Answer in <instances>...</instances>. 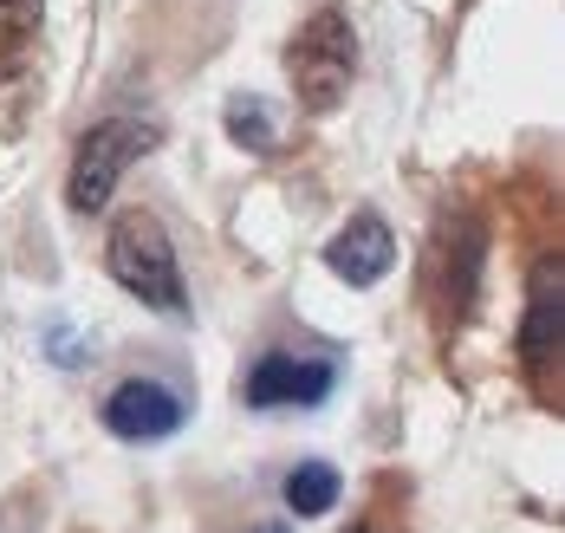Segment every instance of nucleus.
Listing matches in <instances>:
<instances>
[{"label": "nucleus", "mask_w": 565, "mask_h": 533, "mask_svg": "<svg viewBox=\"0 0 565 533\" xmlns=\"http://www.w3.org/2000/svg\"><path fill=\"white\" fill-rule=\"evenodd\" d=\"M105 267H111L117 287L130 299H143L150 312H163V319H182V312H189L182 260H175V247H170V235H163L157 215H143V209L117 215L111 241H105Z\"/></svg>", "instance_id": "f257e3e1"}, {"label": "nucleus", "mask_w": 565, "mask_h": 533, "mask_svg": "<svg viewBox=\"0 0 565 533\" xmlns=\"http://www.w3.org/2000/svg\"><path fill=\"white\" fill-rule=\"evenodd\" d=\"M286 72H292V92H299V105H306L312 118L339 111L344 98H351V78H358V33H351V20H344L339 7H319V13L292 33Z\"/></svg>", "instance_id": "f03ea898"}, {"label": "nucleus", "mask_w": 565, "mask_h": 533, "mask_svg": "<svg viewBox=\"0 0 565 533\" xmlns=\"http://www.w3.org/2000/svg\"><path fill=\"white\" fill-rule=\"evenodd\" d=\"M150 150H157V124H143V118L92 124V130L78 137V157H72V177H65L72 215H98V209L117 195L124 170H130L137 157H150Z\"/></svg>", "instance_id": "7ed1b4c3"}, {"label": "nucleus", "mask_w": 565, "mask_h": 533, "mask_svg": "<svg viewBox=\"0 0 565 533\" xmlns=\"http://www.w3.org/2000/svg\"><path fill=\"white\" fill-rule=\"evenodd\" d=\"M332 391H339V364L332 358H299V352H260L241 377L247 411H319Z\"/></svg>", "instance_id": "20e7f679"}, {"label": "nucleus", "mask_w": 565, "mask_h": 533, "mask_svg": "<svg viewBox=\"0 0 565 533\" xmlns=\"http://www.w3.org/2000/svg\"><path fill=\"white\" fill-rule=\"evenodd\" d=\"M182 423H189V404L163 377H124L105 397V429H111L117 443H163Z\"/></svg>", "instance_id": "39448f33"}, {"label": "nucleus", "mask_w": 565, "mask_h": 533, "mask_svg": "<svg viewBox=\"0 0 565 533\" xmlns=\"http://www.w3.org/2000/svg\"><path fill=\"white\" fill-rule=\"evenodd\" d=\"M326 267L339 274L344 287H377L384 274L396 267V235H391V222L384 215H351L339 235L326 241Z\"/></svg>", "instance_id": "423d86ee"}, {"label": "nucleus", "mask_w": 565, "mask_h": 533, "mask_svg": "<svg viewBox=\"0 0 565 533\" xmlns=\"http://www.w3.org/2000/svg\"><path fill=\"white\" fill-rule=\"evenodd\" d=\"M520 358H526L533 377H546L553 358H559V260H540L533 267L526 319H520Z\"/></svg>", "instance_id": "0eeeda50"}, {"label": "nucleus", "mask_w": 565, "mask_h": 533, "mask_svg": "<svg viewBox=\"0 0 565 533\" xmlns=\"http://www.w3.org/2000/svg\"><path fill=\"white\" fill-rule=\"evenodd\" d=\"M280 494H286V514L319 521V514H332V508H339L344 481H339V469H332V462H299V469H286Z\"/></svg>", "instance_id": "6e6552de"}, {"label": "nucleus", "mask_w": 565, "mask_h": 533, "mask_svg": "<svg viewBox=\"0 0 565 533\" xmlns=\"http://www.w3.org/2000/svg\"><path fill=\"white\" fill-rule=\"evenodd\" d=\"M227 137H234L241 150L267 157V150L280 143V111H274L260 92H234V98H227Z\"/></svg>", "instance_id": "1a4fd4ad"}, {"label": "nucleus", "mask_w": 565, "mask_h": 533, "mask_svg": "<svg viewBox=\"0 0 565 533\" xmlns=\"http://www.w3.org/2000/svg\"><path fill=\"white\" fill-rule=\"evenodd\" d=\"M40 20V0H0V40H20Z\"/></svg>", "instance_id": "9d476101"}, {"label": "nucleus", "mask_w": 565, "mask_h": 533, "mask_svg": "<svg viewBox=\"0 0 565 533\" xmlns=\"http://www.w3.org/2000/svg\"><path fill=\"white\" fill-rule=\"evenodd\" d=\"M260 533H286V527H260Z\"/></svg>", "instance_id": "9b49d317"}, {"label": "nucleus", "mask_w": 565, "mask_h": 533, "mask_svg": "<svg viewBox=\"0 0 565 533\" xmlns=\"http://www.w3.org/2000/svg\"><path fill=\"white\" fill-rule=\"evenodd\" d=\"M358 533H371V527H358Z\"/></svg>", "instance_id": "f8f14e48"}]
</instances>
